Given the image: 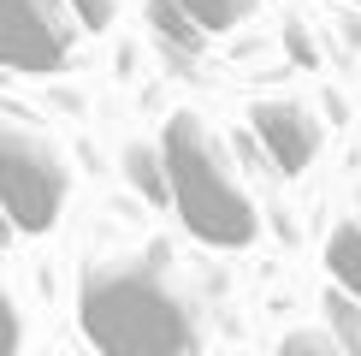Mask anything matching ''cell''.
<instances>
[{
    "label": "cell",
    "instance_id": "cell-8",
    "mask_svg": "<svg viewBox=\"0 0 361 356\" xmlns=\"http://www.w3.org/2000/svg\"><path fill=\"white\" fill-rule=\"evenodd\" d=\"M178 6L195 18V30H202V36H214V30H237L255 6H261V0H178Z\"/></svg>",
    "mask_w": 361,
    "mask_h": 356
},
{
    "label": "cell",
    "instance_id": "cell-15",
    "mask_svg": "<svg viewBox=\"0 0 361 356\" xmlns=\"http://www.w3.org/2000/svg\"><path fill=\"white\" fill-rule=\"evenodd\" d=\"M6 237H12V220H6V208H0V244H6Z\"/></svg>",
    "mask_w": 361,
    "mask_h": 356
},
{
    "label": "cell",
    "instance_id": "cell-14",
    "mask_svg": "<svg viewBox=\"0 0 361 356\" xmlns=\"http://www.w3.org/2000/svg\"><path fill=\"white\" fill-rule=\"evenodd\" d=\"M284 42H290V54L302 59V66H314V48H308V36H302V24H284Z\"/></svg>",
    "mask_w": 361,
    "mask_h": 356
},
{
    "label": "cell",
    "instance_id": "cell-1",
    "mask_svg": "<svg viewBox=\"0 0 361 356\" xmlns=\"http://www.w3.org/2000/svg\"><path fill=\"white\" fill-rule=\"evenodd\" d=\"M78 326L101 356H195L202 321L160 261H89L78 279Z\"/></svg>",
    "mask_w": 361,
    "mask_h": 356
},
{
    "label": "cell",
    "instance_id": "cell-11",
    "mask_svg": "<svg viewBox=\"0 0 361 356\" xmlns=\"http://www.w3.org/2000/svg\"><path fill=\"white\" fill-rule=\"evenodd\" d=\"M273 356H343V345H338L332 333H320V326H296V333L279 338Z\"/></svg>",
    "mask_w": 361,
    "mask_h": 356
},
{
    "label": "cell",
    "instance_id": "cell-6",
    "mask_svg": "<svg viewBox=\"0 0 361 356\" xmlns=\"http://www.w3.org/2000/svg\"><path fill=\"white\" fill-rule=\"evenodd\" d=\"M326 273H332V285L343 297L361 303V220L332 226V237H326Z\"/></svg>",
    "mask_w": 361,
    "mask_h": 356
},
{
    "label": "cell",
    "instance_id": "cell-7",
    "mask_svg": "<svg viewBox=\"0 0 361 356\" xmlns=\"http://www.w3.org/2000/svg\"><path fill=\"white\" fill-rule=\"evenodd\" d=\"M125 178L142 190L148 202H172V178H166V155L148 143H130L125 148Z\"/></svg>",
    "mask_w": 361,
    "mask_h": 356
},
{
    "label": "cell",
    "instance_id": "cell-16",
    "mask_svg": "<svg viewBox=\"0 0 361 356\" xmlns=\"http://www.w3.org/2000/svg\"><path fill=\"white\" fill-rule=\"evenodd\" d=\"M350 6H361V0H350Z\"/></svg>",
    "mask_w": 361,
    "mask_h": 356
},
{
    "label": "cell",
    "instance_id": "cell-2",
    "mask_svg": "<svg viewBox=\"0 0 361 356\" xmlns=\"http://www.w3.org/2000/svg\"><path fill=\"white\" fill-rule=\"evenodd\" d=\"M160 155H166V178H172V208L184 220L190 237L214 249H243L255 244V202L249 190L237 184L225 148L214 143V131L195 113H172L166 137H160Z\"/></svg>",
    "mask_w": 361,
    "mask_h": 356
},
{
    "label": "cell",
    "instance_id": "cell-13",
    "mask_svg": "<svg viewBox=\"0 0 361 356\" xmlns=\"http://www.w3.org/2000/svg\"><path fill=\"white\" fill-rule=\"evenodd\" d=\"M24 345V321H18V303H12V291L0 285V356H18Z\"/></svg>",
    "mask_w": 361,
    "mask_h": 356
},
{
    "label": "cell",
    "instance_id": "cell-10",
    "mask_svg": "<svg viewBox=\"0 0 361 356\" xmlns=\"http://www.w3.org/2000/svg\"><path fill=\"white\" fill-rule=\"evenodd\" d=\"M326 321H332V338L343 345V356H361V303L343 297L338 285L326 291Z\"/></svg>",
    "mask_w": 361,
    "mask_h": 356
},
{
    "label": "cell",
    "instance_id": "cell-3",
    "mask_svg": "<svg viewBox=\"0 0 361 356\" xmlns=\"http://www.w3.org/2000/svg\"><path fill=\"white\" fill-rule=\"evenodd\" d=\"M66 190H71L66 155L48 137H36L24 125H0V208H6L12 232H30V237L54 232Z\"/></svg>",
    "mask_w": 361,
    "mask_h": 356
},
{
    "label": "cell",
    "instance_id": "cell-9",
    "mask_svg": "<svg viewBox=\"0 0 361 356\" xmlns=\"http://www.w3.org/2000/svg\"><path fill=\"white\" fill-rule=\"evenodd\" d=\"M148 18H154V30L172 42V48H184V54L202 48V30H195V18L178 6V0H148Z\"/></svg>",
    "mask_w": 361,
    "mask_h": 356
},
{
    "label": "cell",
    "instance_id": "cell-4",
    "mask_svg": "<svg viewBox=\"0 0 361 356\" xmlns=\"http://www.w3.org/2000/svg\"><path fill=\"white\" fill-rule=\"evenodd\" d=\"M71 12L59 0H0V66L59 71L71 54Z\"/></svg>",
    "mask_w": 361,
    "mask_h": 356
},
{
    "label": "cell",
    "instance_id": "cell-12",
    "mask_svg": "<svg viewBox=\"0 0 361 356\" xmlns=\"http://www.w3.org/2000/svg\"><path fill=\"white\" fill-rule=\"evenodd\" d=\"M59 6L71 12V24H78V30H107L118 18V0H59Z\"/></svg>",
    "mask_w": 361,
    "mask_h": 356
},
{
    "label": "cell",
    "instance_id": "cell-5",
    "mask_svg": "<svg viewBox=\"0 0 361 356\" xmlns=\"http://www.w3.org/2000/svg\"><path fill=\"white\" fill-rule=\"evenodd\" d=\"M249 125H255V137H261L267 160H273L284 178H296L314 155H320V119H314L302 101H290V95H261L249 107Z\"/></svg>",
    "mask_w": 361,
    "mask_h": 356
}]
</instances>
